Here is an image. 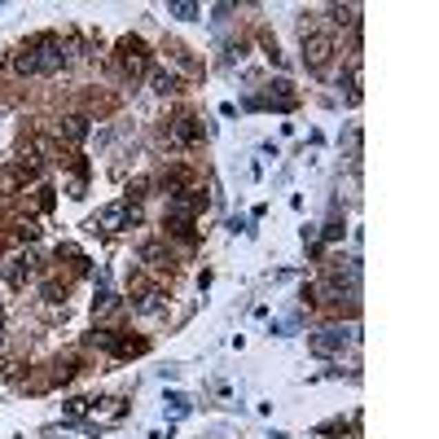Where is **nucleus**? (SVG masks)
I'll return each instance as SVG.
<instances>
[{
	"instance_id": "nucleus-5",
	"label": "nucleus",
	"mask_w": 439,
	"mask_h": 439,
	"mask_svg": "<svg viewBox=\"0 0 439 439\" xmlns=\"http://www.w3.org/2000/svg\"><path fill=\"white\" fill-rule=\"evenodd\" d=\"M351 338H356L351 329H338V325H334V329H316V334H312V351H316V356H338Z\"/></svg>"
},
{
	"instance_id": "nucleus-15",
	"label": "nucleus",
	"mask_w": 439,
	"mask_h": 439,
	"mask_svg": "<svg viewBox=\"0 0 439 439\" xmlns=\"http://www.w3.org/2000/svg\"><path fill=\"white\" fill-rule=\"evenodd\" d=\"M44 299H49V303H62V299H66V286H57V281H49V286H44Z\"/></svg>"
},
{
	"instance_id": "nucleus-11",
	"label": "nucleus",
	"mask_w": 439,
	"mask_h": 439,
	"mask_svg": "<svg viewBox=\"0 0 439 439\" xmlns=\"http://www.w3.org/2000/svg\"><path fill=\"white\" fill-rule=\"evenodd\" d=\"M198 136V119H176V127H172V141H181V145H185V141H194Z\"/></svg>"
},
{
	"instance_id": "nucleus-10",
	"label": "nucleus",
	"mask_w": 439,
	"mask_h": 439,
	"mask_svg": "<svg viewBox=\"0 0 439 439\" xmlns=\"http://www.w3.org/2000/svg\"><path fill=\"white\" fill-rule=\"evenodd\" d=\"M150 84H154V92H159V97H172V92L181 88V79H176L172 70H154V75H150Z\"/></svg>"
},
{
	"instance_id": "nucleus-6",
	"label": "nucleus",
	"mask_w": 439,
	"mask_h": 439,
	"mask_svg": "<svg viewBox=\"0 0 439 439\" xmlns=\"http://www.w3.org/2000/svg\"><path fill=\"white\" fill-rule=\"evenodd\" d=\"M246 105H277V110H294V105H299V92H290L286 79H277V84H272L264 97H251Z\"/></svg>"
},
{
	"instance_id": "nucleus-7",
	"label": "nucleus",
	"mask_w": 439,
	"mask_h": 439,
	"mask_svg": "<svg viewBox=\"0 0 439 439\" xmlns=\"http://www.w3.org/2000/svg\"><path fill=\"white\" fill-rule=\"evenodd\" d=\"M31 272H35V255H14V259L5 264L9 286H27V281H31Z\"/></svg>"
},
{
	"instance_id": "nucleus-4",
	"label": "nucleus",
	"mask_w": 439,
	"mask_h": 439,
	"mask_svg": "<svg viewBox=\"0 0 439 439\" xmlns=\"http://www.w3.org/2000/svg\"><path fill=\"white\" fill-rule=\"evenodd\" d=\"M119 62H123L127 75H145V66H150V49H145V40H136V35H127V40H119Z\"/></svg>"
},
{
	"instance_id": "nucleus-1",
	"label": "nucleus",
	"mask_w": 439,
	"mask_h": 439,
	"mask_svg": "<svg viewBox=\"0 0 439 439\" xmlns=\"http://www.w3.org/2000/svg\"><path fill=\"white\" fill-rule=\"evenodd\" d=\"M14 66L22 75H57V70L66 66V49H62V40H53V35H40L35 44H27V49L14 57Z\"/></svg>"
},
{
	"instance_id": "nucleus-9",
	"label": "nucleus",
	"mask_w": 439,
	"mask_h": 439,
	"mask_svg": "<svg viewBox=\"0 0 439 439\" xmlns=\"http://www.w3.org/2000/svg\"><path fill=\"white\" fill-rule=\"evenodd\" d=\"M62 136L79 145V141L88 136V119H84V114H66V119H62Z\"/></svg>"
},
{
	"instance_id": "nucleus-3",
	"label": "nucleus",
	"mask_w": 439,
	"mask_h": 439,
	"mask_svg": "<svg viewBox=\"0 0 439 439\" xmlns=\"http://www.w3.org/2000/svg\"><path fill=\"white\" fill-rule=\"evenodd\" d=\"M329 57H334V40L329 35H321V31H312V35H303V62H307V70H329Z\"/></svg>"
},
{
	"instance_id": "nucleus-13",
	"label": "nucleus",
	"mask_w": 439,
	"mask_h": 439,
	"mask_svg": "<svg viewBox=\"0 0 439 439\" xmlns=\"http://www.w3.org/2000/svg\"><path fill=\"white\" fill-rule=\"evenodd\" d=\"M167 14H172V18H198L203 9H198V5H189V0H176V5H167Z\"/></svg>"
},
{
	"instance_id": "nucleus-14",
	"label": "nucleus",
	"mask_w": 439,
	"mask_h": 439,
	"mask_svg": "<svg viewBox=\"0 0 439 439\" xmlns=\"http://www.w3.org/2000/svg\"><path fill=\"white\" fill-rule=\"evenodd\" d=\"M356 14H360V9H356V5H347V9H334V22H338V27H356Z\"/></svg>"
},
{
	"instance_id": "nucleus-2",
	"label": "nucleus",
	"mask_w": 439,
	"mask_h": 439,
	"mask_svg": "<svg viewBox=\"0 0 439 439\" xmlns=\"http://www.w3.org/2000/svg\"><path fill=\"white\" fill-rule=\"evenodd\" d=\"M136 224H141V211L132 203L101 207L97 216H92V229H101V233H123V229H136Z\"/></svg>"
},
{
	"instance_id": "nucleus-12",
	"label": "nucleus",
	"mask_w": 439,
	"mask_h": 439,
	"mask_svg": "<svg viewBox=\"0 0 439 439\" xmlns=\"http://www.w3.org/2000/svg\"><path fill=\"white\" fill-rule=\"evenodd\" d=\"M132 307H136V312H159V307H163V294H159V290H141L136 299H132Z\"/></svg>"
},
{
	"instance_id": "nucleus-8",
	"label": "nucleus",
	"mask_w": 439,
	"mask_h": 439,
	"mask_svg": "<svg viewBox=\"0 0 439 439\" xmlns=\"http://www.w3.org/2000/svg\"><path fill=\"white\" fill-rule=\"evenodd\" d=\"M141 259H145L150 268H167L172 264V251L163 242H145V246H141Z\"/></svg>"
}]
</instances>
